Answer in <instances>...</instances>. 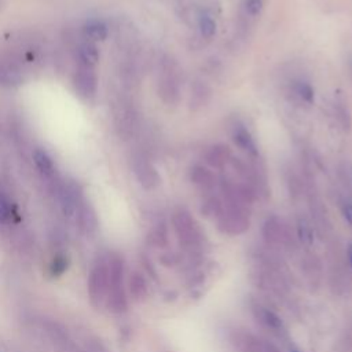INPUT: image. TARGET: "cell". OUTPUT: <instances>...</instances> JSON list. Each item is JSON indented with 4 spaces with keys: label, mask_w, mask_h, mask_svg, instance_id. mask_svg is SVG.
<instances>
[{
    "label": "cell",
    "mask_w": 352,
    "mask_h": 352,
    "mask_svg": "<svg viewBox=\"0 0 352 352\" xmlns=\"http://www.w3.org/2000/svg\"><path fill=\"white\" fill-rule=\"evenodd\" d=\"M157 94L168 106H175L180 100V70L176 60L168 55L158 63Z\"/></svg>",
    "instance_id": "6da1fadb"
},
{
    "label": "cell",
    "mask_w": 352,
    "mask_h": 352,
    "mask_svg": "<svg viewBox=\"0 0 352 352\" xmlns=\"http://www.w3.org/2000/svg\"><path fill=\"white\" fill-rule=\"evenodd\" d=\"M172 226L179 243L187 250H195L202 245V230L194 216L184 208L172 214Z\"/></svg>",
    "instance_id": "7a4b0ae2"
},
{
    "label": "cell",
    "mask_w": 352,
    "mask_h": 352,
    "mask_svg": "<svg viewBox=\"0 0 352 352\" xmlns=\"http://www.w3.org/2000/svg\"><path fill=\"white\" fill-rule=\"evenodd\" d=\"M250 227V208L223 204L217 216V228L226 235H241Z\"/></svg>",
    "instance_id": "3957f363"
},
{
    "label": "cell",
    "mask_w": 352,
    "mask_h": 352,
    "mask_svg": "<svg viewBox=\"0 0 352 352\" xmlns=\"http://www.w3.org/2000/svg\"><path fill=\"white\" fill-rule=\"evenodd\" d=\"M110 280H111V258L109 254V256L100 257L95 263L89 274L88 293L92 304L100 305L106 302L109 296V289H110Z\"/></svg>",
    "instance_id": "277c9868"
},
{
    "label": "cell",
    "mask_w": 352,
    "mask_h": 352,
    "mask_svg": "<svg viewBox=\"0 0 352 352\" xmlns=\"http://www.w3.org/2000/svg\"><path fill=\"white\" fill-rule=\"evenodd\" d=\"M131 166L136 180L144 190H153L160 184L161 176L146 153L135 151L131 157Z\"/></svg>",
    "instance_id": "5b68a950"
},
{
    "label": "cell",
    "mask_w": 352,
    "mask_h": 352,
    "mask_svg": "<svg viewBox=\"0 0 352 352\" xmlns=\"http://www.w3.org/2000/svg\"><path fill=\"white\" fill-rule=\"evenodd\" d=\"M73 87L76 94L84 100H92L98 92V76L92 66L78 65L73 74Z\"/></svg>",
    "instance_id": "8992f818"
},
{
    "label": "cell",
    "mask_w": 352,
    "mask_h": 352,
    "mask_svg": "<svg viewBox=\"0 0 352 352\" xmlns=\"http://www.w3.org/2000/svg\"><path fill=\"white\" fill-rule=\"evenodd\" d=\"M261 232L264 241L271 246H287L290 243L289 230L278 216H268Z\"/></svg>",
    "instance_id": "52a82bcc"
},
{
    "label": "cell",
    "mask_w": 352,
    "mask_h": 352,
    "mask_svg": "<svg viewBox=\"0 0 352 352\" xmlns=\"http://www.w3.org/2000/svg\"><path fill=\"white\" fill-rule=\"evenodd\" d=\"M116 128L120 136L129 139L138 128V113L131 103H121L114 116Z\"/></svg>",
    "instance_id": "ba28073f"
},
{
    "label": "cell",
    "mask_w": 352,
    "mask_h": 352,
    "mask_svg": "<svg viewBox=\"0 0 352 352\" xmlns=\"http://www.w3.org/2000/svg\"><path fill=\"white\" fill-rule=\"evenodd\" d=\"M231 148L224 143L212 144L204 154L205 162L212 168H223L231 161Z\"/></svg>",
    "instance_id": "9c48e42d"
},
{
    "label": "cell",
    "mask_w": 352,
    "mask_h": 352,
    "mask_svg": "<svg viewBox=\"0 0 352 352\" xmlns=\"http://www.w3.org/2000/svg\"><path fill=\"white\" fill-rule=\"evenodd\" d=\"M190 182L201 190H212L216 186L214 173L205 165L195 164L188 170Z\"/></svg>",
    "instance_id": "30bf717a"
},
{
    "label": "cell",
    "mask_w": 352,
    "mask_h": 352,
    "mask_svg": "<svg viewBox=\"0 0 352 352\" xmlns=\"http://www.w3.org/2000/svg\"><path fill=\"white\" fill-rule=\"evenodd\" d=\"M231 136H232L234 143L241 150H243L246 154H249L252 158H256L258 155V148H257L256 140L243 125H235Z\"/></svg>",
    "instance_id": "8fae6325"
},
{
    "label": "cell",
    "mask_w": 352,
    "mask_h": 352,
    "mask_svg": "<svg viewBox=\"0 0 352 352\" xmlns=\"http://www.w3.org/2000/svg\"><path fill=\"white\" fill-rule=\"evenodd\" d=\"M232 340L241 352H263L264 341L250 333L236 331Z\"/></svg>",
    "instance_id": "7c38bea8"
},
{
    "label": "cell",
    "mask_w": 352,
    "mask_h": 352,
    "mask_svg": "<svg viewBox=\"0 0 352 352\" xmlns=\"http://www.w3.org/2000/svg\"><path fill=\"white\" fill-rule=\"evenodd\" d=\"M77 58L80 65H87L94 67L99 60V50L96 43L89 40L80 43L77 47Z\"/></svg>",
    "instance_id": "4fadbf2b"
},
{
    "label": "cell",
    "mask_w": 352,
    "mask_h": 352,
    "mask_svg": "<svg viewBox=\"0 0 352 352\" xmlns=\"http://www.w3.org/2000/svg\"><path fill=\"white\" fill-rule=\"evenodd\" d=\"M333 109H334V116L337 118V122H338L340 128L344 132H351V129H352V116H351L348 103L342 98L338 96V98L334 99Z\"/></svg>",
    "instance_id": "5bb4252c"
},
{
    "label": "cell",
    "mask_w": 352,
    "mask_h": 352,
    "mask_svg": "<svg viewBox=\"0 0 352 352\" xmlns=\"http://www.w3.org/2000/svg\"><path fill=\"white\" fill-rule=\"evenodd\" d=\"M22 82V74L19 69L6 60H0V85L15 87Z\"/></svg>",
    "instance_id": "9a60e30c"
},
{
    "label": "cell",
    "mask_w": 352,
    "mask_h": 352,
    "mask_svg": "<svg viewBox=\"0 0 352 352\" xmlns=\"http://www.w3.org/2000/svg\"><path fill=\"white\" fill-rule=\"evenodd\" d=\"M82 30H84L85 38L89 40V41H94V43L103 41L107 37V34H109L107 25L103 21H100V19H91V21H88L84 25Z\"/></svg>",
    "instance_id": "2e32d148"
},
{
    "label": "cell",
    "mask_w": 352,
    "mask_h": 352,
    "mask_svg": "<svg viewBox=\"0 0 352 352\" xmlns=\"http://www.w3.org/2000/svg\"><path fill=\"white\" fill-rule=\"evenodd\" d=\"M209 98H210L209 87L205 82L197 80L191 87V95H190L191 109H194V110L201 109L202 106H205L208 103Z\"/></svg>",
    "instance_id": "e0dca14e"
},
{
    "label": "cell",
    "mask_w": 352,
    "mask_h": 352,
    "mask_svg": "<svg viewBox=\"0 0 352 352\" xmlns=\"http://www.w3.org/2000/svg\"><path fill=\"white\" fill-rule=\"evenodd\" d=\"M258 320L272 331H282L283 330V323L279 315H276L274 311L264 308V307H257L256 309Z\"/></svg>",
    "instance_id": "ac0fdd59"
},
{
    "label": "cell",
    "mask_w": 352,
    "mask_h": 352,
    "mask_svg": "<svg viewBox=\"0 0 352 352\" xmlns=\"http://www.w3.org/2000/svg\"><path fill=\"white\" fill-rule=\"evenodd\" d=\"M33 161L37 166V169L47 177L50 176H54L55 175V165H54V161L52 158L48 155L47 151L44 150H36L33 153Z\"/></svg>",
    "instance_id": "d6986e66"
},
{
    "label": "cell",
    "mask_w": 352,
    "mask_h": 352,
    "mask_svg": "<svg viewBox=\"0 0 352 352\" xmlns=\"http://www.w3.org/2000/svg\"><path fill=\"white\" fill-rule=\"evenodd\" d=\"M296 234L302 245L309 246L314 242V228L305 216H298L296 221Z\"/></svg>",
    "instance_id": "ffe728a7"
},
{
    "label": "cell",
    "mask_w": 352,
    "mask_h": 352,
    "mask_svg": "<svg viewBox=\"0 0 352 352\" xmlns=\"http://www.w3.org/2000/svg\"><path fill=\"white\" fill-rule=\"evenodd\" d=\"M292 91H293L294 96L305 104H311L315 99V92H314L312 85L304 80L294 81L292 85Z\"/></svg>",
    "instance_id": "44dd1931"
},
{
    "label": "cell",
    "mask_w": 352,
    "mask_h": 352,
    "mask_svg": "<svg viewBox=\"0 0 352 352\" xmlns=\"http://www.w3.org/2000/svg\"><path fill=\"white\" fill-rule=\"evenodd\" d=\"M129 290L135 300H142L147 296V283L142 274L135 272L129 279Z\"/></svg>",
    "instance_id": "7402d4cb"
},
{
    "label": "cell",
    "mask_w": 352,
    "mask_h": 352,
    "mask_svg": "<svg viewBox=\"0 0 352 352\" xmlns=\"http://www.w3.org/2000/svg\"><path fill=\"white\" fill-rule=\"evenodd\" d=\"M198 29L202 37L212 38L216 34V22L209 14L201 12L198 16Z\"/></svg>",
    "instance_id": "603a6c76"
},
{
    "label": "cell",
    "mask_w": 352,
    "mask_h": 352,
    "mask_svg": "<svg viewBox=\"0 0 352 352\" xmlns=\"http://www.w3.org/2000/svg\"><path fill=\"white\" fill-rule=\"evenodd\" d=\"M14 217V206L0 184V223H10Z\"/></svg>",
    "instance_id": "cb8c5ba5"
},
{
    "label": "cell",
    "mask_w": 352,
    "mask_h": 352,
    "mask_svg": "<svg viewBox=\"0 0 352 352\" xmlns=\"http://www.w3.org/2000/svg\"><path fill=\"white\" fill-rule=\"evenodd\" d=\"M223 208V202L217 198V197H209L206 198L202 205H201V212L205 216H219V213L221 212Z\"/></svg>",
    "instance_id": "d4e9b609"
},
{
    "label": "cell",
    "mask_w": 352,
    "mask_h": 352,
    "mask_svg": "<svg viewBox=\"0 0 352 352\" xmlns=\"http://www.w3.org/2000/svg\"><path fill=\"white\" fill-rule=\"evenodd\" d=\"M264 7V0H245L243 8L246 15L249 16H257Z\"/></svg>",
    "instance_id": "484cf974"
},
{
    "label": "cell",
    "mask_w": 352,
    "mask_h": 352,
    "mask_svg": "<svg viewBox=\"0 0 352 352\" xmlns=\"http://www.w3.org/2000/svg\"><path fill=\"white\" fill-rule=\"evenodd\" d=\"M154 242L158 245V246H164L168 241V230H166V226L164 223L158 224L155 228H154Z\"/></svg>",
    "instance_id": "4316f807"
},
{
    "label": "cell",
    "mask_w": 352,
    "mask_h": 352,
    "mask_svg": "<svg viewBox=\"0 0 352 352\" xmlns=\"http://www.w3.org/2000/svg\"><path fill=\"white\" fill-rule=\"evenodd\" d=\"M341 213L344 220L352 226V202L351 201H342L341 204Z\"/></svg>",
    "instance_id": "83f0119b"
},
{
    "label": "cell",
    "mask_w": 352,
    "mask_h": 352,
    "mask_svg": "<svg viewBox=\"0 0 352 352\" xmlns=\"http://www.w3.org/2000/svg\"><path fill=\"white\" fill-rule=\"evenodd\" d=\"M263 352H280L274 344H271V342H267V341H264V346H263Z\"/></svg>",
    "instance_id": "f1b7e54d"
},
{
    "label": "cell",
    "mask_w": 352,
    "mask_h": 352,
    "mask_svg": "<svg viewBox=\"0 0 352 352\" xmlns=\"http://www.w3.org/2000/svg\"><path fill=\"white\" fill-rule=\"evenodd\" d=\"M346 254H348V261H349V264H351V267H352V243L348 246Z\"/></svg>",
    "instance_id": "f546056e"
},
{
    "label": "cell",
    "mask_w": 352,
    "mask_h": 352,
    "mask_svg": "<svg viewBox=\"0 0 352 352\" xmlns=\"http://www.w3.org/2000/svg\"><path fill=\"white\" fill-rule=\"evenodd\" d=\"M351 73H352V59H351Z\"/></svg>",
    "instance_id": "4dcf8cb0"
}]
</instances>
